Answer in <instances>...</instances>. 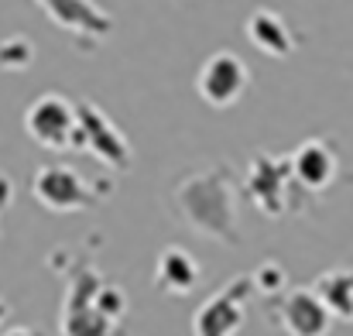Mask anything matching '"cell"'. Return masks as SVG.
<instances>
[{
    "mask_svg": "<svg viewBox=\"0 0 353 336\" xmlns=\"http://www.w3.org/2000/svg\"><path fill=\"white\" fill-rule=\"evenodd\" d=\"M230 165H210L199 168L172 186V210L192 233L213 244H240L236 224V189Z\"/></svg>",
    "mask_w": 353,
    "mask_h": 336,
    "instance_id": "obj_1",
    "label": "cell"
},
{
    "mask_svg": "<svg viewBox=\"0 0 353 336\" xmlns=\"http://www.w3.org/2000/svg\"><path fill=\"white\" fill-rule=\"evenodd\" d=\"M295 172L292 158H274L268 151H257L247 168V196L264 217H285L295 203Z\"/></svg>",
    "mask_w": 353,
    "mask_h": 336,
    "instance_id": "obj_4",
    "label": "cell"
},
{
    "mask_svg": "<svg viewBox=\"0 0 353 336\" xmlns=\"http://www.w3.org/2000/svg\"><path fill=\"white\" fill-rule=\"evenodd\" d=\"M114 192L110 179H83L76 168L69 165H41L31 179V196L41 210L48 213H79V210H93L100 206L107 196Z\"/></svg>",
    "mask_w": 353,
    "mask_h": 336,
    "instance_id": "obj_2",
    "label": "cell"
},
{
    "mask_svg": "<svg viewBox=\"0 0 353 336\" xmlns=\"http://www.w3.org/2000/svg\"><path fill=\"white\" fill-rule=\"evenodd\" d=\"M34 62V45L24 34L0 38V69L3 72H24Z\"/></svg>",
    "mask_w": 353,
    "mask_h": 336,
    "instance_id": "obj_14",
    "label": "cell"
},
{
    "mask_svg": "<svg viewBox=\"0 0 353 336\" xmlns=\"http://www.w3.org/2000/svg\"><path fill=\"white\" fill-rule=\"evenodd\" d=\"M250 278H254V292H261V295H281L285 292V268L278 264V261H261L254 271H250Z\"/></svg>",
    "mask_w": 353,
    "mask_h": 336,
    "instance_id": "obj_16",
    "label": "cell"
},
{
    "mask_svg": "<svg viewBox=\"0 0 353 336\" xmlns=\"http://www.w3.org/2000/svg\"><path fill=\"white\" fill-rule=\"evenodd\" d=\"M34 3L48 17V24L65 31L83 48L86 45L97 48L100 41H107L114 34V17L97 0H34Z\"/></svg>",
    "mask_w": 353,
    "mask_h": 336,
    "instance_id": "obj_5",
    "label": "cell"
},
{
    "mask_svg": "<svg viewBox=\"0 0 353 336\" xmlns=\"http://www.w3.org/2000/svg\"><path fill=\"white\" fill-rule=\"evenodd\" d=\"M7 316H10V302H3V299H0V326L7 323Z\"/></svg>",
    "mask_w": 353,
    "mask_h": 336,
    "instance_id": "obj_18",
    "label": "cell"
},
{
    "mask_svg": "<svg viewBox=\"0 0 353 336\" xmlns=\"http://www.w3.org/2000/svg\"><path fill=\"white\" fill-rule=\"evenodd\" d=\"M93 306H97V313H100L103 319H110V323L117 326L120 316L127 313V295H123V288H120V285H114V281H103V285L97 288Z\"/></svg>",
    "mask_w": 353,
    "mask_h": 336,
    "instance_id": "obj_15",
    "label": "cell"
},
{
    "mask_svg": "<svg viewBox=\"0 0 353 336\" xmlns=\"http://www.w3.org/2000/svg\"><path fill=\"white\" fill-rule=\"evenodd\" d=\"M278 319L292 336H323L333 323V313L309 285V288H285L278 295Z\"/></svg>",
    "mask_w": 353,
    "mask_h": 336,
    "instance_id": "obj_9",
    "label": "cell"
},
{
    "mask_svg": "<svg viewBox=\"0 0 353 336\" xmlns=\"http://www.w3.org/2000/svg\"><path fill=\"white\" fill-rule=\"evenodd\" d=\"M254 292V278L250 275H236L230 278L220 292H213L192 316V333L196 336H234L243 330V313H247V299Z\"/></svg>",
    "mask_w": 353,
    "mask_h": 336,
    "instance_id": "obj_7",
    "label": "cell"
},
{
    "mask_svg": "<svg viewBox=\"0 0 353 336\" xmlns=\"http://www.w3.org/2000/svg\"><path fill=\"white\" fill-rule=\"evenodd\" d=\"M316 295L330 306L333 316L340 319H353V271L347 268H336V271H326L312 281Z\"/></svg>",
    "mask_w": 353,
    "mask_h": 336,
    "instance_id": "obj_13",
    "label": "cell"
},
{
    "mask_svg": "<svg viewBox=\"0 0 353 336\" xmlns=\"http://www.w3.org/2000/svg\"><path fill=\"white\" fill-rule=\"evenodd\" d=\"M10 199H14V186H10L7 175H0V213L10 206Z\"/></svg>",
    "mask_w": 353,
    "mask_h": 336,
    "instance_id": "obj_17",
    "label": "cell"
},
{
    "mask_svg": "<svg viewBox=\"0 0 353 336\" xmlns=\"http://www.w3.org/2000/svg\"><path fill=\"white\" fill-rule=\"evenodd\" d=\"M199 278H203V271H199L196 257H192L185 247H179V244L161 247V254H158V261H154V285H158L161 292L189 295V292L199 285Z\"/></svg>",
    "mask_w": 353,
    "mask_h": 336,
    "instance_id": "obj_12",
    "label": "cell"
},
{
    "mask_svg": "<svg viewBox=\"0 0 353 336\" xmlns=\"http://www.w3.org/2000/svg\"><path fill=\"white\" fill-rule=\"evenodd\" d=\"M250 69L236 52H213L196 72V93L206 107L227 110L247 93Z\"/></svg>",
    "mask_w": 353,
    "mask_h": 336,
    "instance_id": "obj_8",
    "label": "cell"
},
{
    "mask_svg": "<svg viewBox=\"0 0 353 336\" xmlns=\"http://www.w3.org/2000/svg\"><path fill=\"white\" fill-rule=\"evenodd\" d=\"M24 134L45 151H76L79 107L62 93H41L24 110Z\"/></svg>",
    "mask_w": 353,
    "mask_h": 336,
    "instance_id": "obj_3",
    "label": "cell"
},
{
    "mask_svg": "<svg viewBox=\"0 0 353 336\" xmlns=\"http://www.w3.org/2000/svg\"><path fill=\"white\" fill-rule=\"evenodd\" d=\"M76 107H79V144H76V151L93 155L100 165H107L114 172H127L134 155H130V141L123 137V130L97 103H76Z\"/></svg>",
    "mask_w": 353,
    "mask_h": 336,
    "instance_id": "obj_6",
    "label": "cell"
},
{
    "mask_svg": "<svg viewBox=\"0 0 353 336\" xmlns=\"http://www.w3.org/2000/svg\"><path fill=\"white\" fill-rule=\"evenodd\" d=\"M243 34L250 38V45H254L257 52H264V55H271V59H288V55L295 52V34H292V28H288L285 17H281L278 10H271V7H257V10L247 17Z\"/></svg>",
    "mask_w": 353,
    "mask_h": 336,
    "instance_id": "obj_11",
    "label": "cell"
},
{
    "mask_svg": "<svg viewBox=\"0 0 353 336\" xmlns=\"http://www.w3.org/2000/svg\"><path fill=\"white\" fill-rule=\"evenodd\" d=\"M336 168H340L336 151H333V144H330V141H323V137L302 141V144L295 148V155H292L295 182H299L302 189H309V192L326 189V186L336 179Z\"/></svg>",
    "mask_w": 353,
    "mask_h": 336,
    "instance_id": "obj_10",
    "label": "cell"
}]
</instances>
